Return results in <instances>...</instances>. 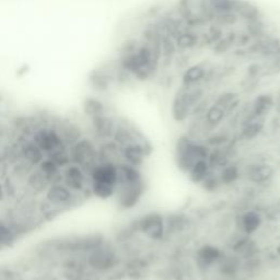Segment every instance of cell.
Segmentation results:
<instances>
[{"label": "cell", "instance_id": "6da1fadb", "mask_svg": "<svg viewBox=\"0 0 280 280\" xmlns=\"http://www.w3.org/2000/svg\"><path fill=\"white\" fill-rule=\"evenodd\" d=\"M210 148L205 142L197 141L189 135H181L174 146V161L181 172L187 174L199 159H207Z\"/></svg>", "mask_w": 280, "mask_h": 280}, {"label": "cell", "instance_id": "7a4b0ae2", "mask_svg": "<svg viewBox=\"0 0 280 280\" xmlns=\"http://www.w3.org/2000/svg\"><path fill=\"white\" fill-rule=\"evenodd\" d=\"M146 189L147 185L144 177L135 181L123 182L116 186V194L114 197L120 208L129 210L137 206L144 196Z\"/></svg>", "mask_w": 280, "mask_h": 280}, {"label": "cell", "instance_id": "3957f363", "mask_svg": "<svg viewBox=\"0 0 280 280\" xmlns=\"http://www.w3.org/2000/svg\"><path fill=\"white\" fill-rule=\"evenodd\" d=\"M69 153L71 163L81 166L87 173L100 162L99 148L90 139L81 138L78 142L70 147Z\"/></svg>", "mask_w": 280, "mask_h": 280}, {"label": "cell", "instance_id": "277c9868", "mask_svg": "<svg viewBox=\"0 0 280 280\" xmlns=\"http://www.w3.org/2000/svg\"><path fill=\"white\" fill-rule=\"evenodd\" d=\"M87 260L91 268L97 272H107L117 265L118 257L112 247L100 243L90 249Z\"/></svg>", "mask_w": 280, "mask_h": 280}, {"label": "cell", "instance_id": "5b68a950", "mask_svg": "<svg viewBox=\"0 0 280 280\" xmlns=\"http://www.w3.org/2000/svg\"><path fill=\"white\" fill-rule=\"evenodd\" d=\"M44 194L45 202L53 209L69 208L77 203L79 195L71 192L62 182L50 184Z\"/></svg>", "mask_w": 280, "mask_h": 280}, {"label": "cell", "instance_id": "8992f818", "mask_svg": "<svg viewBox=\"0 0 280 280\" xmlns=\"http://www.w3.org/2000/svg\"><path fill=\"white\" fill-rule=\"evenodd\" d=\"M62 183L76 194L85 193L87 189L90 190V179L88 173L74 163H70L62 169Z\"/></svg>", "mask_w": 280, "mask_h": 280}, {"label": "cell", "instance_id": "52a82bcc", "mask_svg": "<svg viewBox=\"0 0 280 280\" xmlns=\"http://www.w3.org/2000/svg\"><path fill=\"white\" fill-rule=\"evenodd\" d=\"M32 141L45 153V156L50 155L59 148L66 147L57 128L50 127V126H43L35 129L32 135Z\"/></svg>", "mask_w": 280, "mask_h": 280}, {"label": "cell", "instance_id": "ba28073f", "mask_svg": "<svg viewBox=\"0 0 280 280\" xmlns=\"http://www.w3.org/2000/svg\"><path fill=\"white\" fill-rule=\"evenodd\" d=\"M138 230L149 239L160 241L166 231V223L160 213L151 212L144 214L137 222Z\"/></svg>", "mask_w": 280, "mask_h": 280}, {"label": "cell", "instance_id": "9c48e42d", "mask_svg": "<svg viewBox=\"0 0 280 280\" xmlns=\"http://www.w3.org/2000/svg\"><path fill=\"white\" fill-rule=\"evenodd\" d=\"M151 152V147L147 141L135 142L122 148L123 163L141 169Z\"/></svg>", "mask_w": 280, "mask_h": 280}, {"label": "cell", "instance_id": "30bf717a", "mask_svg": "<svg viewBox=\"0 0 280 280\" xmlns=\"http://www.w3.org/2000/svg\"><path fill=\"white\" fill-rule=\"evenodd\" d=\"M193 113V106L190 104L186 87L182 86L173 96L171 104L172 117L176 123H184Z\"/></svg>", "mask_w": 280, "mask_h": 280}, {"label": "cell", "instance_id": "8fae6325", "mask_svg": "<svg viewBox=\"0 0 280 280\" xmlns=\"http://www.w3.org/2000/svg\"><path fill=\"white\" fill-rule=\"evenodd\" d=\"M90 182H100L117 186L118 169L117 165L109 162H99L88 173Z\"/></svg>", "mask_w": 280, "mask_h": 280}, {"label": "cell", "instance_id": "7c38bea8", "mask_svg": "<svg viewBox=\"0 0 280 280\" xmlns=\"http://www.w3.org/2000/svg\"><path fill=\"white\" fill-rule=\"evenodd\" d=\"M263 225L262 214L255 211V210H246L239 214L236 219V227L237 231L242 234L250 236L253 234Z\"/></svg>", "mask_w": 280, "mask_h": 280}, {"label": "cell", "instance_id": "4fadbf2b", "mask_svg": "<svg viewBox=\"0 0 280 280\" xmlns=\"http://www.w3.org/2000/svg\"><path fill=\"white\" fill-rule=\"evenodd\" d=\"M223 256V252L217 245L212 244H204L198 247L196 252V260L199 267L203 268H211L217 265Z\"/></svg>", "mask_w": 280, "mask_h": 280}, {"label": "cell", "instance_id": "5bb4252c", "mask_svg": "<svg viewBox=\"0 0 280 280\" xmlns=\"http://www.w3.org/2000/svg\"><path fill=\"white\" fill-rule=\"evenodd\" d=\"M227 112L223 107L213 103L208 106L203 115V129L206 132H214L227 117Z\"/></svg>", "mask_w": 280, "mask_h": 280}, {"label": "cell", "instance_id": "9a60e30c", "mask_svg": "<svg viewBox=\"0 0 280 280\" xmlns=\"http://www.w3.org/2000/svg\"><path fill=\"white\" fill-rule=\"evenodd\" d=\"M275 107V99L270 94H260L252 102L250 111L245 115L246 117L266 118L270 111Z\"/></svg>", "mask_w": 280, "mask_h": 280}, {"label": "cell", "instance_id": "2e32d148", "mask_svg": "<svg viewBox=\"0 0 280 280\" xmlns=\"http://www.w3.org/2000/svg\"><path fill=\"white\" fill-rule=\"evenodd\" d=\"M92 128L97 137L103 139H111L117 122L107 113L90 118Z\"/></svg>", "mask_w": 280, "mask_h": 280}, {"label": "cell", "instance_id": "e0dca14e", "mask_svg": "<svg viewBox=\"0 0 280 280\" xmlns=\"http://www.w3.org/2000/svg\"><path fill=\"white\" fill-rule=\"evenodd\" d=\"M246 173L249 181L255 184L263 185L273 180L275 171L272 166L266 163H256L249 167Z\"/></svg>", "mask_w": 280, "mask_h": 280}, {"label": "cell", "instance_id": "ac0fdd59", "mask_svg": "<svg viewBox=\"0 0 280 280\" xmlns=\"http://www.w3.org/2000/svg\"><path fill=\"white\" fill-rule=\"evenodd\" d=\"M56 128H57L59 135L62 136L65 146L71 147L72 144L78 142L79 140L83 138L80 126H78L77 124H74L72 122L63 123Z\"/></svg>", "mask_w": 280, "mask_h": 280}, {"label": "cell", "instance_id": "d6986e66", "mask_svg": "<svg viewBox=\"0 0 280 280\" xmlns=\"http://www.w3.org/2000/svg\"><path fill=\"white\" fill-rule=\"evenodd\" d=\"M207 69L202 64L193 65L185 70L182 76V86H197L206 79Z\"/></svg>", "mask_w": 280, "mask_h": 280}, {"label": "cell", "instance_id": "ffe728a7", "mask_svg": "<svg viewBox=\"0 0 280 280\" xmlns=\"http://www.w3.org/2000/svg\"><path fill=\"white\" fill-rule=\"evenodd\" d=\"M21 156L23 160L29 162L33 166H37L40 163L43 161V159L46 157L45 153L32 141V139L29 141H25L21 147Z\"/></svg>", "mask_w": 280, "mask_h": 280}, {"label": "cell", "instance_id": "44dd1931", "mask_svg": "<svg viewBox=\"0 0 280 280\" xmlns=\"http://www.w3.org/2000/svg\"><path fill=\"white\" fill-rule=\"evenodd\" d=\"M37 170H40L41 173L47 177L50 184L62 182V169L49 157L43 159V161L37 165Z\"/></svg>", "mask_w": 280, "mask_h": 280}, {"label": "cell", "instance_id": "7402d4cb", "mask_svg": "<svg viewBox=\"0 0 280 280\" xmlns=\"http://www.w3.org/2000/svg\"><path fill=\"white\" fill-rule=\"evenodd\" d=\"M210 172H211V170H210L207 159H199L192 166V169L189 170L187 176L192 183L200 185L202 182L209 175Z\"/></svg>", "mask_w": 280, "mask_h": 280}, {"label": "cell", "instance_id": "603a6c76", "mask_svg": "<svg viewBox=\"0 0 280 280\" xmlns=\"http://www.w3.org/2000/svg\"><path fill=\"white\" fill-rule=\"evenodd\" d=\"M26 185L30 190L35 194L45 193L46 189L50 185V182L47 180L43 173H41L40 170H34L26 180Z\"/></svg>", "mask_w": 280, "mask_h": 280}, {"label": "cell", "instance_id": "cb8c5ba5", "mask_svg": "<svg viewBox=\"0 0 280 280\" xmlns=\"http://www.w3.org/2000/svg\"><path fill=\"white\" fill-rule=\"evenodd\" d=\"M236 0H203L202 8L208 13L233 12Z\"/></svg>", "mask_w": 280, "mask_h": 280}, {"label": "cell", "instance_id": "d4e9b609", "mask_svg": "<svg viewBox=\"0 0 280 280\" xmlns=\"http://www.w3.org/2000/svg\"><path fill=\"white\" fill-rule=\"evenodd\" d=\"M219 179L223 186H229L234 184L235 182L239 181L241 177V170L240 167L237 166L234 163H229L227 166L223 167L222 170L217 172Z\"/></svg>", "mask_w": 280, "mask_h": 280}, {"label": "cell", "instance_id": "484cf974", "mask_svg": "<svg viewBox=\"0 0 280 280\" xmlns=\"http://www.w3.org/2000/svg\"><path fill=\"white\" fill-rule=\"evenodd\" d=\"M90 193L100 199H110L116 194V186L100 182H90Z\"/></svg>", "mask_w": 280, "mask_h": 280}, {"label": "cell", "instance_id": "4316f807", "mask_svg": "<svg viewBox=\"0 0 280 280\" xmlns=\"http://www.w3.org/2000/svg\"><path fill=\"white\" fill-rule=\"evenodd\" d=\"M83 112L86 115L90 118L95 117L102 114L106 113V107L103 102L101 100L96 99V97H88L86 101L83 102Z\"/></svg>", "mask_w": 280, "mask_h": 280}, {"label": "cell", "instance_id": "83f0119b", "mask_svg": "<svg viewBox=\"0 0 280 280\" xmlns=\"http://www.w3.org/2000/svg\"><path fill=\"white\" fill-rule=\"evenodd\" d=\"M176 48L180 49H190L196 47L199 44V37L194 32H181L175 37Z\"/></svg>", "mask_w": 280, "mask_h": 280}, {"label": "cell", "instance_id": "f1b7e54d", "mask_svg": "<svg viewBox=\"0 0 280 280\" xmlns=\"http://www.w3.org/2000/svg\"><path fill=\"white\" fill-rule=\"evenodd\" d=\"M17 239V232L9 223L0 221V247L10 246Z\"/></svg>", "mask_w": 280, "mask_h": 280}, {"label": "cell", "instance_id": "f546056e", "mask_svg": "<svg viewBox=\"0 0 280 280\" xmlns=\"http://www.w3.org/2000/svg\"><path fill=\"white\" fill-rule=\"evenodd\" d=\"M200 186H202L206 192L213 193V192H217V190L220 187H222V184L220 182V179H219L217 172L211 171L206 179L202 182Z\"/></svg>", "mask_w": 280, "mask_h": 280}, {"label": "cell", "instance_id": "4dcf8cb0", "mask_svg": "<svg viewBox=\"0 0 280 280\" xmlns=\"http://www.w3.org/2000/svg\"><path fill=\"white\" fill-rule=\"evenodd\" d=\"M4 197H6V186L0 184V202L3 200Z\"/></svg>", "mask_w": 280, "mask_h": 280}]
</instances>
